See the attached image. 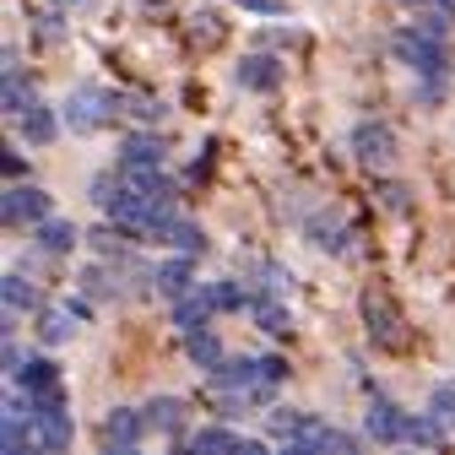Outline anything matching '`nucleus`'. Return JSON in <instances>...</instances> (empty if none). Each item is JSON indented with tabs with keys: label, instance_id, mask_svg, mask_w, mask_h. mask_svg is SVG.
Instances as JSON below:
<instances>
[{
	"label": "nucleus",
	"instance_id": "obj_1",
	"mask_svg": "<svg viewBox=\"0 0 455 455\" xmlns=\"http://www.w3.org/2000/svg\"><path fill=\"white\" fill-rule=\"evenodd\" d=\"M363 325H369V336H374V347H385V353H407V320H402V309H395L385 293H363Z\"/></svg>",
	"mask_w": 455,
	"mask_h": 455
},
{
	"label": "nucleus",
	"instance_id": "obj_2",
	"mask_svg": "<svg viewBox=\"0 0 455 455\" xmlns=\"http://www.w3.org/2000/svg\"><path fill=\"white\" fill-rule=\"evenodd\" d=\"M395 54L418 71V76H444L450 71V54H444V44H439V33H428V28H407V33H395Z\"/></svg>",
	"mask_w": 455,
	"mask_h": 455
},
{
	"label": "nucleus",
	"instance_id": "obj_3",
	"mask_svg": "<svg viewBox=\"0 0 455 455\" xmlns=\"http://www.w3.org/2000/svg\"><path fill=\"white\" fill-rule=\"evenodd\" d=\"M0 217H6V228H22V222H44L49 217V190H38V185H12L6 190V201H0Z\"/></svg>",
	"mask_w": 455,
	"mask_h": 455
},
{
	"label": "nucleus",
	"instance_id": "obj_4",
	"mask_svg": "<svg viewBox=\"0 0 455 455\" xmlns=\"http://www.w3.org/2000/svg\"><path fill=\"white\" fill-rule=\"evenodd\" d=\"M108 114H120V98H103L98 87H82L71 103H66V120H71V131H98Z\"/></svg>",
	"mask_w": 455,
	"mask_h": 455
},
{
	"label": "nucleus",
	"instance_id": "obj_5",
	"mask_svg": "<svg viewBox=\"0 0 455 455\" xmlns=\"http://www.w3.org/2000/svg\"><path fill=\"white\" fill-rule=\"evenodd\" d=\"M147 434V418L141 412H131V407H114L108 418H103V428H98V439H103V450H136V439Z\"/></svg>",
	"mask_w": 455,
	"mask_h": 455
},
{
	"label": "nucleus",
	"instance_id": "obj_6",
	"mask_svg": "<svg viewBox=\"0 0 455 455\" xmlns=\"http://www.w3.org/2000/svg\"><path fill=\"white\" fill-rule=\"evenodd\" d=\"M353 152H358V163H369V168H385V163L395 157V136H390L385 125L363 120V125L353 131Z\"/></svg>",
	"mask_w": 455,
	"mask_h": 455
},
{
	"label": "nucleus",
	"instance_id": "obj_7",
	"mask_svg": "<svg viewBox=\"0 0 455 455\" xmlns=\"http://www.w3.org/2000/svg\"><path fill=\"white\" fill-rule=\"evenodd\" d=\"M185 450H196V455H206V450L260 455V444H255V439H244V434H234V428H201V434H190V439H185Z\"/></svg>",
	"mask_w": 455,
	"mask_h": 455
},
{
	"label": "nucleus",
	"instance_id": "obj_8",
	"mask_svg": "<svg viewBox=\"0 0 455 455\" xmlns=\"http://www.w3.org/2000/svg\"><path fill=\"white\" fill-rule=\"evenodd\" d=\"M363 428H369V439L390 444V439H402V434H407V418L395 412L390 402H379V395H374V402H369V412H363Z\"/></svg>",
	"mask_w": 455,
	"mask_h": 455
},
{
	"label": "nucleus",
	"instance_id": "obj_9",
	"mask_svg": "<svg viewBox=\"0 0 455 455\" xmlns=\"http://www.w3.org/2000/svg\"><path fill=\"white\" fill-rule=\"evenodd\" d=\"M157 239L174 244L180 255H201V250H206V234H201L196 222H185V217H163V222H157Z\"/></svg>",
	"mask_w": 455,
	"mask_h": 455
},
{
	"label": "nucleus",
	"instance_id": "obj_10",
	"mask_svg": "<svg viewBox=\"0 0 455 455\" xmlns=\"http://www.w3.org/2000/svg\"><path fill=\"white\" fill-rule=\"evenodd\" d=\"M141 418H147V428H157V434H180V428H185V402H180V395H152V402L141 407Z\"/></svg>",
	"mask_w": 455,
	"mask_h": 455
},
{
	"label": "nucleus",
	"instance_id": "obj_11",
	"mask_svg": "<svg viewBox=\"0 0 455 455\" xmlns=\"http://www.w3.org/2000/svg\"><path fill=\"white\" fill-rule=\"evenodd\" d=\"M185 353H190V363L206 369V374H217V369L228 363V358H222V341H217L206 325H201V331H185Z\"/></svg>",
	"mask_w": 455,
	"mask_h": 455
},
{
	"label": "nucleus",
	"instance_id": "obj_12",
	"mask_svg": "<svg viewBox=\"0 0 455 455\" xmlns=\"http://www.w3.org/2000/svg\"><path fill=\"white\" fill-rule=\"evenodd\" d=\"M276 82H282V66L271 54H250L239 66V87H250V92H276Z\"/></svg>",
	"mask_w": 455,
	"mask_h": 455
},
{
	"label": "nucleus",
	"instance_id": "obj_13",
	"mask_svg": "<svg viewBox=\"0 0 455 455\" xmlns=\"http://www.w3.org/2000/svg\"><path fill=\"white\" fill-rule=\"evenodd\" d=\"M76 239H82L76 222H66V217H44V222H38V250H44V255H71Z\"/></svg>",
	"mask_w": 455,
	"mask_h": 455
},
{
	"label": "nucleus",
	"instance_id": "obj_14",
	"mask_svg": "<svg viewBox=\"0 0 455 455\" xmlns=\"http://www.w3.org/2000/svg\"><path fill=\"white\" fill-rule=\"evenodd\" d=\"M76 320H87V304H66V309H44V320H38V336L49 341H66L71 331H76Z\"/></svg>",
	"mask_w": 455,
	"mask_h": 455
},
{
	"label": "nucleus",
	"instance_id": "obj_15",
	"mask_svg": "<svg viewBox=\"0 0 455 455\" xmlns=\"http://www.w3.org/2000/svg\"><path fill=\"white\" fill-rule=\"evenodd\" d=\"M17 125H22V136H28L33 147H49V141H54V114H49V103H38V98L17 114Z\"/></svg>",
	"mask_w": 455,
	"mask_h": 455
},
{
	"label": "nucleus",
	"instance_id": "obj_16",
	"mask_svg": "<svg viewBox=\"0 0 455 455\" xmlns=\"http://www.w3.org/2000/svg\"><path fill=\"white\" fill-rule=\"evenodd\" d=\"M17 385H22L28 395H38V390H54V385H60V369H54L49 358H22V369H17Z\"/></svg>",
	"mask_w": 455,
	"mask_h": 455
},
{
	"label": "nucleus",
	"instance_id": "obj_17",
	"mask_svg": "<svg viewBox=\"0 0 455 455\" xmlns=\"http://www.w3.org/2000/svg\"><path fill=\"white\" fill-rule=\"evenodd\" d=\"M293 450H353V439L341 434V428H325V423H304V434L293 439Z\"/></svg>",
	"mask_w": 455,
	"mask_h": 455
},
{
	"label": "nucleus",
	"instance_id": "obj_18",
	"mask_svg": "<svg viewBox=\"0 0 455 455\" xmlns=\"http://www.w3.org/2000/svg\"><path fill=\"white\" fill-rule=\"evenodd\" d=\"M0 293H6V309L12 315H22V309H38V288L22 276V271H12L6 282H0Z\"/></svg>",
	"mask_w": 455,
	"mask_h": 455
},
{
	"label": "nucleus",
	"instance_id": "obj_19",
	"mask_svg": "<svg viewBox=\"0 0 455 455\" xmlns=\"http://www.w3.org/2000/svg\"><path fill=\"white\" fill-rule=\"evenodd\" d=\"M152 282H157V293L185 299V293H190V266H185V260H168V266H157V271H152Z\"/></svg>",
	"mask_w": 455,
	"mask_h": 455
},
{
	"label": "nucleus",
	"instance_id": "obj_20",
	"mask_svg": "<svg viewBox=\"0 0 455 455\" xmlns=\"http://www.w3.org/2000/svg\"><path fill=\"white\" fill-rule=\"evenodd\" d=\"M206 315H217V309L206 304V293H201V288H196V293H185V299H180V309H174L180 331H201V325H206Z\"/></svg>",
	"mask_w": 455,
	"mask_h": 455
},
{
	"label": "nucleus",
	"instance_id": "obj_21",
	"mask_svg": "<svg viewBox=\"0 0 455 455\" xmlns=\"http://www.w3.org/2000/svg\"><path fill=\"white\" fill-rule=\"evenodd\" d=\"M407 444H423V450H439L444 444V423L439 418H407Z\"/></svg>",
	"mask_w": 455,
	"mask_h": 455
},
{
	"label": "nucleus",
	"instance_id": "obj_22",
	"mask_svg": "<svg viewBox=\"0 0 455 455\" xmlns=\"http://www.w3.org/2000/svg\"><path fill=\"white\" fill-rule=\"evenodd\" d=\"M206 304L217 309V315H228V309H244V293H239V282H206Z\"/></svg>",
	"mask_w": 455,
	"mask_h": 455
},
{
	"label": "nucleus",
	"instance_id": "obj_23",
	"mask_svg": "<svg viewBox=\"0 0 455 455\" xmlns=\"http://www.w3.org/2000/svg\"><path fill=\"white\" fill-rule=\"evenodd\" d=\"M418 12H423V22H418V28H428V33H439V38H444V28L455 22V0H423Z\"/></svg>",
	"mask_w": 455,
	"mask_h": 455
},
{
	"label": "nucleus",
	"instance_id": "obj_24",
	"mask_svg": "<svg viewBox=\"0 0 455 455\" xmlns=\"http://www.w3.org/2000/svg\"><path fill=\"white\" fill-rule=\"evenodd\" d=\"M255 320H260V331H271V336H288V331H293L288 309H282V304H271V299H260V304H255Z\"/></svg>",
	"mask_w": 455,
	"mask_h": 455
},
{
	"label": "nucleus",
	"instance_id": "obj_25",
	"mask_svg": "<svg viewBox=\"0 0 455 455\" xmlns=\"http://www.w3.org/2000/svg\"><path fill=\"white\" fill-rule=\"evenodd\" d=\"M304 423H309V418L293 412V407H276V412H271V434H276V439H288V444L304 434Z\"/></svg>",
	"mask_w": 455,
	"mask_h": 455
},
{
	"label": "nucleus",
	"instance_id": "obj_26",
	"mask_svg": "<svg viewBox=\"0 0 455 455\" xmlns=\"http://www.w3.org/2000/svg\"><path fill=\"white\" fill-rule=\"evenodd\" d=\"M120 163H163V141L157 136H131Z\"/></svg>",
	"mask_w": 455,
	"mask_h": 455
},
{
	"label": "nucleus",
	"instance_id": "obj_27",
	"mask_svg": "<svg viewBox=\"0 0 455 455\" xmlns=\"http://www.w3.org/2000/svg\"><path fill=\"white\" fill-rule=\"evenodd\" d=\"M125 234H131V228H120V222H114V228H98V234H92V250L120 260V255H125Z\"/></svg>",
	"mask_w": 455,
	"mask_h": 455
},
{
	"label": "nucleus",
	"instance_id": "obj_28",
	"mask_svg": "<svg viewBox=\"0 0 455 455\" xmlns=\"http://www.w3.org/2000/svg\"><path fill=\"white\" fill-rule=\"evenodd\" d=\"M315 244L341 255V250H347V228H341V222H325V217H320V222H315Z\"/></svg>",
	"mask_w": 455,
	"mask_h": 455
},
{
	"label": "nucleus",
	"instance_id": "obj_29",
	"mask_svg": "<svg viewBox=\"0 0 455 455\" xmlns=\"http://www.w3.org/2000/svg\"><path fill=\"white\" fill-rule=\"evenodd\" d=\"M428 412H434L439 423H455V385H439V390H434V402H428Z\"/></svg>",
	"mask_w": 455,
	"mask_h": 455
},
{
	"label": "nucleus",
	"instance_id": "obj_30",
	"mask_svg": "<svg viewBox=\"0 0 455 455\" xmlns=\"http://www.w3.org/2000/svg\"><path fill=\"white\" fill-rule=\"evenodd\" d=\"M125 114H131V120H147V125H157L163 103H152V98H131V103H125Z\"/></svg>",
	"mask_w": 455,
	"mask_h": 455
},
{
	"label": "nucleus",
	"instance_id": "obj_31",
	"mask_svg": "<svg viewBox=\"0 0 455 455\" xmlns=\"http://www.w3.org/2000/svg\"><path fill=\"white\" fill-rule=\"evenodd\" d=\"M196 44H222V28H217V17H196Z\"/></svg>",
	"mask_w": 455,
	"mask_h": 455
},
{
	"label": "nucleus",
	"instance_id": "obj_32",
	"mask_svg": "<svg viewBox=\"0 0 455 455\" xmlns=\"http://www.w3.org/2000/svg\"><path fill=\"white\" fill-rule=\"evenodd\" d=\"M82 282H87V293H92V299H103V293H114V282H108L103 271H87Z\"/></svg>",
	"mask_w": 455,
	"mask_h": 455
},
{
	"label": "nucleus",
	"instance_id": "obj_33",
	"mask_svg": "<svg viewBox=\"0 0 455 455\" xmlns=\"http://www.w3.org/2000/svg\"><path fill=\"white\" fill-rule=\"evenodd\" d=\"M0 168H6V180H22V174H28V163H22V152H6V157H0Z\"/></svg>",
	"mask_w": 455,
	"mask_h": 455
},
{
	"label": "nucleus",
	"instance_id": "obj_34",
	"mask_svg": "<svg viewBox=\"0 0 455 455\" xmlns=\"http://www.w3.org/2000/svg\"><path fill=\"white\" fill-rule=\"evenodd\" d=\"M379 196H385V206H390V212H407V190H402V185H385Z\"/></svg>",
	"mask_w": 455,
	"mask_h": 455
},
{
	"label": "nucleus",
	"instance_id": "obj_35",
	"mask_svg": "<svg viewBox=\"0 0 455 455\" xmlns=\"http://www.w3.org/2000/svg\"><path fill=\"white\" fill-rule=\"evenodd\" d=\"M239 6H250V12H276V0H239Z\"/></svg>",
	"mask_w": 455,
	"mask_h": 455
},
{
	"label": "nucleus",
	"instance_id": "obj_36",
	"mask_svg": "<svg viewBox=\"0 0 455 455\" xmlns=\"http://www.w3.org/2000/svg\"><path fill=\"white\" fill-rule=\"evenodd\" d=\"M402 6H423V0H402Z\"/></svg>",
	"mask_w": 455,
	"mask_h": 455
}]
</instances>
